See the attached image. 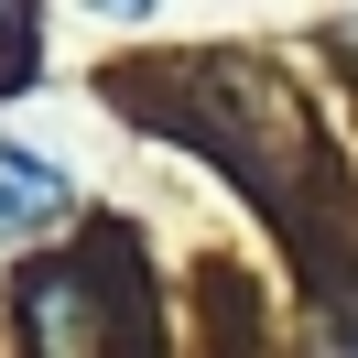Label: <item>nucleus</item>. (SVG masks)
I'll use <instances>...</instances> for the list:
<instances>
[{
	"label": "nucleus",
	"instance_id": "1",
	"mask_svg": "<svg viewBox=\"0 0 358 358\" xmlns=\"http://www.w3.org/2000/svg\"><path fill=\"white\" fill-rule=\"evenodd\" d=\"M66 206H76L66 163L22 152V141H0V250H22V239H44V228L66 217Z\"/></svg>",
	"mask_w": 358,
	"mask_h": 358
},
{
	"label": "nucleus",
	"instance_id": "2",
	"mask_svg": "<svg viewBox=\"0 0 358 358\" xmlns=\"http://www.w3.org/2000/svg\"><path fill=\"white\" fill-rule=\"evenodd\" d=\"M22 44H33V11H22V0H0V76H22Z\"/></svg>",
	"mask_w": 358,
	"mask_h": 358
},
{
	"label": "nucleus",
	"instance_id": "3",
	"mask_svg": "<svg viewBox=\"0 0 358 358\" xmlns=\"http://www.w3.org/2000/svg\"><path fill=\"white\" fill-rule=\"evenodd\" d=\"M87 11H120V22H141V11H152V0H87Z\"/></svg>",
	"mask_w": 358,
	"mask_h": 358
}]
</instances>
